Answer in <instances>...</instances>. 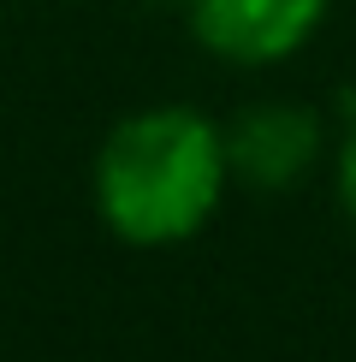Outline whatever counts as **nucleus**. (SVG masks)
Here are the masks:
<instances>
[{
	"mask_svg": "<svg viewBox=\"0 0 356 362\" xmlns=\"http://www.w3.org/2000/svg\"><path fill=\"white\" fill-rule=\"evenodd\" d=\"M226 178V131L214 119L196 107H143L119 119L95 155V214L125 244H184L214 220Z\"/></svg>",
	"mask_w": 356,
	"mask_h": 362,
	"instance_id": "1",
	"label": "nucleus"
},
{
	"mask_svg": "<svg viewBox=\"0 0 356 362\" xmlns=\"http://www.w3.org/2000/svg\"><path fill=\"white\" fill-rule=\"evenodd\" d=\"M333 0H190V30L232 66H273L321 30Z\"/></svg>",
	"mask_w": 356,
	"mask_h": 362,
	"instance_id": "2",
	"label": "nucleus"
},
{
	"mask_svg": "<svg viewBox=\"0 0 356 362\" xmlns=\"http://www.w3.org/2000/svg\"><path fill=\"white\" fill-rule=\"evenodd\" d=\"M315 148H321L315 113L309 107H279V101L249 107L226 131L232 173H244L249 185H261V190H279V185H291V178H303L309 160H315Z\"/></svg>",
	"mask_w": 356,
	"mask_h": 362,
	"instance_id": "3",
	"label": "nucleus"
},
{
	"mask_svg": "<svg viewBox=\"0 0 356 362\" xmlns=\"http://www.w3.org/2000/svg\"><path fill=\"white\" fill-rule=\"evenodd\" d=\"M338 202H345V214L356 226V125H350L345 148H338Z\"/></svg>",
	"mask_w": 356,
	"mask_h": 362,
	"instance_id": "4",
	"label": "nucleus"
}]
</instances>
